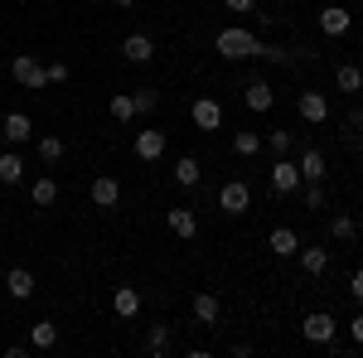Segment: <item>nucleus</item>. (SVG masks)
I'll return each instance as SVG.
<instances>
[{"mask_svg":"<svg viewBox=\"0 0 363 358\" xmlns=\"http://www.w3.org/2000/svg\"><path fill=\"white\" fill-rule=\"evenodd\" d=\"M296 165H301V179H306V184H320V179L330 174V169H325V150H315V145L301 150V160H296Z\"/></svg>","mask_w":363,"mask_h":358,"instance_id":"6e6552de","label":"nucleus"},{"mask_svg":"<svg viewBox=\"0 0 363 358\" xmlns=\"http://www.w3.org/2000/svg\"><path fill=\"white\" fill-rule=\"evenodd\" d=\"M301 267H306V276H320L330 267V247H301Z\"/></svg>","mask_w":363,"mask_h":358,"instance_id":"5701e85b","label":"nucleus"},{"mask_svg":"<svg viewBox=\"0 0 363 358\" xmlns=\"http://www.w3.org/2000/svg\"><path fill=\"white\" fill-rule=\"evenodd\" d=\"M267 247H272V257H296V252H301V237H296L291 228H277Z\"/></svg>","mask_w":363,"mask_h":358,"instance_id":"412c9836","label":"nucleus"},{"mask_svg":"<svg viewBox=\"0 0 363 358\" xmlns=\"http://www.w3.org/2000/svg\"><path fill=\"white\" fill-rule=\"evenodd\" d=\"M194 320H199V325H218V320H223V305H218V296L199 291V296H194Z\"/></svg>","mask_w":363,"mask_h":358,"instance_id":"4468645a","label":"nucleus"},{"mask_svg":"<svg viewBox=\"0 0 363 358\" xmlns=\"http://www.w3.org/2000/svg\"><path fill=\"white\" fill-rule=\"evenodd\" d=\"M213 49L223 58H233V63H242V58H257V49H262V39L252 34V29H238V25H228L218 29V39H213Z\"/></svg>","mask_w":363,"mask_h":358,"instance_id":"f257e3e1","label":"nucleus"},{"mask_svg":"<svg viewBox=\"0 0 363 358\" xmlns=\"http://www.w3.org/2000/svg\"><path fill=\"white\" fill-rule=\"evenodd\" d=\"M306 208H325V189L320 184H306Z\"/></svg>","mask_w":363,"mask_h":358,"instance_id":"2f4dec72","label":"nucleus"},{"mask_svg":"<svg viewBox=\"0 0 363 358\" xmlns=\"http://www.w3.org/2000/svg\"><path fill=\"white\" fill-rule=\"evenodd\" d=\"M194 126L199 131H218V126H223V107H218L213 97H199L194 102Z\"/></svg>","mask_w":363,"mask_h":358,"instance_id":"9d476101","label":"nucleus"},{"mask_svg":"<svg viewBox=\"0 0 363 358\" xmlns=\"http://www.w3.org/2000/svg\"><path fill=\"white\" fill-rule=\"evenodd\" d=\"M296 111H301V121H310V126H320V121L330 116V102H325V92H315V87H306V92L296 97Z\"/></svg>","mask_w":363,"mask_h":358,"instance_id":"423d86ee","label":"nucleus"},{"mask_svg":"<svg viewBox=\"0 0 363 358\" xmlns=\"http://www.w3.org/2000/svg\"><path fill=\"white\" fill-rule=\"evenodd\" d=\"M112 310L121 315V320H131V315L140 310V291H136V286H116V296H112Z\"/></svg>","mask_w":363,"mask_h":358,"instance_id":"f3484780","label":"nucleus"},{"mask_svg":"<svg viewBox=\"0 0 363 358\" xmlns=\"http://www.w3.org/2000/svg\"><path fill=\"white\" fill-rule=\"evenodd\" d=\"M25 179V160L10 150V155H0V184H20Z\"/></svg>","mask_w":363,"mask_h":358,"instance_id":"393cba45","label":"nucleus"},{"mask_svg":"<svg viewBox=\"0 0 363 358\" xmlns=\"http://www.w3.org/2000/svg\"><path fill=\"white\" fill-rule=\"evenodd\" d=\"M301 184H306V179H301V165L281 155L277 165H272V194H296Z\"/></svg>","mask_w":363,"mask_h":358,"instance_id":"39448f33","label":"nucleus"},{"mask_svg":"<svg viewBox=\"0 0 363 358\" xmlns=\"http://www.w3.org/2000/svg\"><path fill=\"white\" fill-rule=\"evenodd\" d=\"M121 54H126V63H150V58H155V39H150V34H126Z\"/></svg>","mask_w":363,"mask_h":358,"instance_id":"9b49d317","label":"nucleus"},{"mask_svg":"<svg viewBox=\"0 0 363 358\" xmlns=\"http://www.w3.org/2000/svg\"><path fill=\"white\" fill-rule=\"evenodd\" d=\"M169 233H174V237H194L199 233L194 208H169Z\"/></svg>","mask_w":363,"mask_h":358,"instance_id":"6ab92c4d","label":"nucleus"},{"mask_svg":"<svg viewBox=\"0 0 363 358\" xmlns=\"http://www.w3.org/2000/svg\"><path fill=\"white\" fill-rule=\"evenodd\" d=\"M349 339H354V344H363V315H354V320H349Z\"/></svg>","mask_w":363,"mask_h":358,"instance_id":"f704fd0d","label":"nucleus"},{"mask_svg":"<svg viewBox=\"0 0 363 358\" xmlns=\"http://www.w3.org/2000/svg\"><path fill=\"white\" fill-rule=\"evenodd\" d=\"M5 291H10L15 301H29V296H34V272H29V267H10V276H5Z\"/></svg>","mask_w":363,"mask_h":358,"instance_id":"ddd939ff","label":"nucleus"},{"mask_svg":"<svg viewBox=\"0 0 363 358\" xmlns=\"http://www.w3.org/2000/svg\"><path fill=\"white\" fill-rule=\"evenodd\" d=\"M169 349V325H150V330H145V354H165Z\"/></svg>","mask_w":363,"mask_h":358,"instance_id":"a878e982","label":"nucleus"},{"mask_svg":"<svg viewBox=\"0 0 363 358\" xmlns=\"http://www.w3.org/2000/svg\"><path fill=\"white\" fill-rule=\"evenodd\" d=\"M349 126H354V131H363V107H354V111H349Z\"/></svg>","mask_w":363,"mask_h":358,"instance_id":"4c0bfd02","label":"nucleus"},{"mask_svg":"<svg viewBox=\"0 0 363 358\" xmlns=\"http://www.w3.org/2000/svg\"><path fill=\"white\" fill-rule=\"evenodd\" d=\"M44 73H49V83H68V63H49Z\"/></svg>","mask_w":363,"mask_h":358,"instance_id":"72a5a7b5","label":"nucleus"},{"mask_svg":"<svg viewBox=\"0 0 363 358\" xmlns=\"http://www.w3.org/2000/svg\"><path fill=\"white\" fill-rule=\"evenodd\" d=\"M112 5H121V10H131V5H136V0H112Z\"/></svg>","mask_w":363,"mask_h":358,"instance_id":"58836bf2","label":"nucleus"},{"mask_svg":"<svg viewBox=\"0 0 363 358\" xmlns=\"http://www.w3.org/2000/svg\"><path fill=\"white\" fill-rule=\"evenodd\" d=\"M34 150H39L44 165H58V160H63V140L58 136H34Z\"/></svg>","mask_w":363,"mask_h":358,"instance_id":"b1692460","label":"nucleus"},{"mask_svg":"<svg viewBox=\"0 0 363 358\" xmlns=\"http://www.w3.org/2000/svg\"><path fill=\"white\" fill-rule=\"evenodd\" d=\"M10 78L20 87H29V92H39V87H49V73H44V63L34 54H15L10 58Z\"/></svg>","mask_w":363,"mask_h":358,"instance_id":"f03ea898","label":"nucleus"},{"mask_svg":"<svg viewBox=\"0 0 363 358\" xmlns=\"http://www.w3.org/2000/svg\"><path fill=\"white\" fill-rule=\"evenodd\" d=\"M199 174H203V165H199L194 155H179V160H174V184L194 189V184H199Z\"/></svg>","mask_w":363,"mask_h":358,"instance_id":"aec40b11","label":"nucleus"},{"mask_svg":"<svg viewBox=\"0 0 363 358\" xmlns=\"http://www.w3.org/2000/svg\"><path fill=\"white\" fill-rule=\"evenodd\" d=\"M223 5L233 10V15H247V10H252V0H223Z\"/></svg>","mask_w":363,"mask_h":358,"instance_id":"e433bc0d","label":"nucleus"},{"mask_svg":"<svg viewBox=\"0 0 363 358\" xmlns=\"http://www.w3.org/2000/svg\"><path fill=\"white\" fill-rule=\"evenodd\" d=\"M0 136L10 140V145H29V140H34V121H29L25 111H10L5 126H0Z\"/></svg>","mask_w":363,"mask_h":358,"instance_id":"0eeeda50","label":"nucleus"},{"mask_svg":"<svg viewBox=\"0 0 363 358\" xmlns=\"http://www.w3.org/2000/svg\"><path fill=\"white\" fill-rule=\"evenodd\" d=\"M359 155H363V145H359Z\"/></svg>","mask_w":363,"mask_h":358,"instance_id":"ea45409f","label":"nucleus"},{"mask_svg":"<svg viewBox=\"0 0 363 358\" xmlns=\"http://www.w3.org/2000/svg\"><path fill=\"white\" fill-rule=\"evenodd\" d=\"M272 150L286 155V150H291V131H272Z\"/></svg>","mask_w":363,"mask_h":358,"instance_id":"473e14b6","label":"nucleus"},{"mask_svg":"<svg viewBox=\"0 0 363 358\" xmlns=\"http://www.w3.org/2000/svg\"><path fill=\"white\" fill-rule=\"evenodd\" d=\"M131 102H136V116H155L160 92H155V87H140V92H131Z\"/></svg>","mask_w":363,"mask_h":358,"instance_id":"cd10ccee","label":"nucleus"},{"mask_svg":"<svg viewBox=\"0 0 363 358\" xmlns=\"http://www.w3.org/2000/svg\"><path fill=\"white\" fill-rule=\"evenodd\" d=\"M233 150H238V155H257V150H262V136H257V131H233Z\"/></svg>","mask_w":363,"mask_h":358,"instance_id":"c756f323","label":"nucleus"},{"mask_svg":"<svg viewBox=\"0 0 363 358\" xmlns=\"http://www.w3.org/2000/svg\"><path fill=\"white\" fill-rule=\"evenodd\" d=\"M320 29L325 34H349V10L344 5H325L320 10Z\"/></svg>","mask_w":363,"mask_h":358,"instance_id":"dca6fc26","label":"nucleus"},{"mask_svg":"<svg viewBox=\"0 0 363 358\" xmlns=\"http://www.w3.org/2000/svg\"><path fill=\"white\" fill-rule=\"evenodd\" d=\"M29 198H34V208H54V198H58V184L49 179V174H39V179L29 184Z\"/></svg>","mask_w":363,"mask_h":358,"instance_id":"a211bd4d","label":"nucleus"},{"mask_svg":"<svg viewBox=\"0 0 363 358\" xmlns=\"http://www.w3.org/2000/svg\"><path fill=\"white\" fill-rule=\"evenodd\" d=\"M301 330H306V339H310V344H335V334H339V320L330 315V310H310V315H306V325H301Z\"/></svg>","mask_w":363,"mask_h":358,"instance_id":"20e7f679","label":"nucleus"},{"mask_svg":"<svg viewBox=\"0 0 363 358\" xmlns=\"http://www.w3.org/2000/svg\"><path fill=\"white\" fill-rule=\"evenodd\" d=\"M165 131H155V126H150V131H136V155L140 160H160V155H165Z\"/></svg>","mask_w":363,"mask_h":358,"instance_id":"f8f14e48","label":"nucleus"},{"mask_svg":"<svg viewBox=\"0 0 363 358\" xmlns=\"http://www.w3.org/2000/svg\"><path fill=\"white\" fill-rule=\"evenodd\" d=\"M335 87H339V92H359V87H363V68H359V63H339V68H335Z\"/></svg>","mask_w":363,"mask_h":358,"instance_id":"4be33fe9","label":"nucleus"},{"mask_svg":"<svg viewBox=\"0 0 363 358\" xmlns=\"http://www.w3.org/2000/svg\"><path fill=\"white\" fill-rule=\"evenodd\" d=\"M354 233H359V223L349 218V213H339V218H330V237H335V242H349Z\"/></svg>","mask_w":363,"mask_h":358,"instance_id":"c85d7f7f","label":"nucleus"},{"mask_svg":"<svg viewBox=\"0 0 363 358\" xmlns=\"http://www.w3.org/2000/svg\"><path fill=\"white\" fill-rule=\"evenodd\" d=\"M349 291H354V301H363V267L354 272V281H349Z\"/></svg>","mask_w":363,"mask_h":358,"instance_id":"c9c22d12","label":"nucleus"},{"mask_svg":"<svg viewBox=\"0 0 363 358\" xmlns=\"http://www.w3.org/2000/svg\"><path fill=\"white\" fill-rule=\"evenodd\" d=\"M29 349H58V325L54 320H39V325H29Z\"/></svg>","mask_w":363,"mask_h":358,"instance_id":"2eb2a0df","label":"nucleus"},{"mask_svg":"<svg viewBox=\"0 0 363 358\" xmlns=\"http://www.w3.org/2000/svg\"><path fill=\"white\" fill-rule=\"evenodd\" d=\"M112 116H116V121H131V116H136V102H131V92H116V97H112Z\"/></svg>","mask_w":363,"mask_h":358,"instance_id":"7c9ffc66","label":"nucleus"},{"mask_svg":"<svg viewBox=\"0 0 363 358\" xmlns=\"http://www.w3.org/2000/svg\"><path fill=\"white\" fill-rule=\"evenodd\" d=\"M116 198H121V179L116 174H97L92 179V203L97 208H116Z\"/></svg>","mask_w":363,"mask_h":358,"instance_id":"1a4fd4ad","label":"nucleus"},{"mask_svg":"<svg viewBox=\"0 0 363 358\" xmlns=\"http://www.w3.org/2000/svg\"><path fill=\"white\" fill-rule=\"evenodd\" d=\"M272 102H277V92H272L267 83H252L247 87V107L252 111H272Z\"/></svg>","mask_w":363,"mask_h":358,"instance_id":"bb28decb","label":"nucleus"},{"mask_svg":"<svg viewBox=\"0 0 363 358\" xmlns=\"http://www.w3.org/2000/svg\"><path fill=\"white\" fill-rule=\"evenodd\" d=\"M218 208H223L228 218H242V213L252 208V189L242 184V179H228L223 189H218Z\"/></svg>","mask_w":363,"mask_h":358,"instance_id":"7ed1b4c3","label":"nucleus"}]
</instances>
